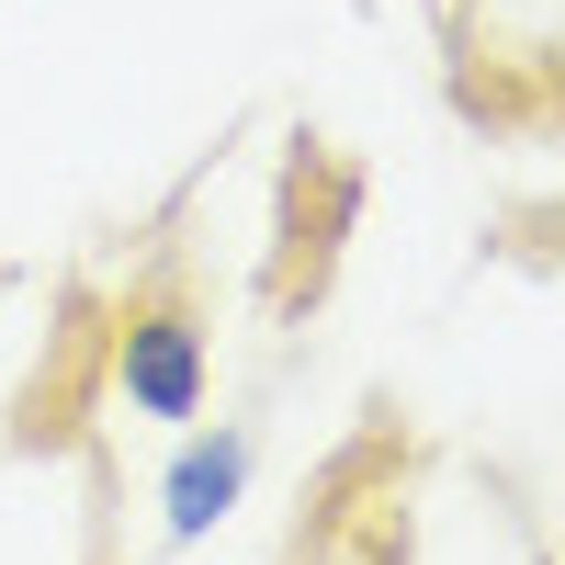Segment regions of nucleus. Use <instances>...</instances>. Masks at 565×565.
Masks as SVG:
<instances>
[{
    "mask_svg": "<svg viewBox=\"0 0 565 565\" xmlns=\"http://www.w3.org/2000/svg\"><path fill=\"white\" fill-rule=\"evenodd\" d=\"M79 565H114V532H103V521H90V554H79Z\"/></svg>",
    "mask_w": 565,
    "mask_h": 565,
    "instance_id": "3",
    "label": "nucleus"
},
{
    "mask_svg": "<svg viewBox=\"0 0 565 565\" xmlns=\"http://www.w3.org/2000/svg\"><path fill=\"white\" fill-rule=\"evenodd\" d=\"M103 351H114V385L148 418H193L204 407V306H193V260H181V249H159L148 271L125 282Z\"/></svg>",
    "mask_w": 565,
    "mask_h": 565,
    "instance_id": "1",
    "label": "nucleus"
},
{
    "mask_svg": "<svg viewBox=\"0 0 565 565\" xmlns=\"http://www.w3.org/2000/svg\"><path fill=\"white\" fill-rule=\"evenodd\" d=\"M373 565H396V554H385V543H373Z\"/></svg>",
    "mask_w": 565,
    "mask_h": 565,
    "instance_id": "4",
    "label": "nucleus"
},
{
    "mask_svg": "<svg viewBox=\"0 0 565 565\" xmlns=\"http://www.w3.org/2000/svg\"><path fill=\"white\" fill-rule=\"evenodd\" d=\"M238 487H249V430H204L193 452L170 463V532L226 521V509H238Z\"/></svg>",
    "mask_w": 565,
    "mask_h": 565,
    "instance_id": "2",
    "label": "nucleus"
}]
</instances>
